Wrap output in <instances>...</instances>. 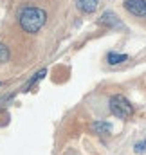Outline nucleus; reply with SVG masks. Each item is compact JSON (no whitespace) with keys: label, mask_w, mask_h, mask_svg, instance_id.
Instances as JSON below:
<instances>
[{"label":"nucleus","mask_w":146,"mask_h":155,"mask_svg":"<svg viewBox=\"0 0 146 155\" xmlns=\"http://www.w3.org/2000/svg\"><path fill=\"white\" fill-rule=\"evenodd\" d=\"M76 5L83 13H94L98 9V0H76Z\"/></svg>","instance_id":"nucleus-5"},{"label":"nucleus","mask_w":146,"mask_h":155,"mask_svg":"<svg viewBox=\"0 0 146 155\" xmlns=\"http://www.w3.org/2000/svg\"><path fill=\"white\" fill-rule=\"evenodd\" d=\"M107 60H108L110 65H117V63L126 61V60H128V56H126V54H117V52H108Z\"/></svg>","instance_id":"nucleus-7"},{"label":"nucleus","mask_w":146,"mask_h":155,"mask_svg":"<svg viewBox=\"0 0 146 155\" xmlns=\"http://www.w3.org/2000/svg\"><path fill=\"white\" fill-rule=\"evenodd\" d=\"M134 150H135L137 153H144V152H146V141H141V143H137Z\"/></svg>","instance_id":"nucleus-9"},{"label":"nucleus","mask_w":146,"mask_h":155,"mask_svg":"<svg viewBox=\"0 0 146 155\" xmlns=\"http://www.w3.org/2000/svg\"><path fill=\"white\" fill-rule=\"evenodd\" d=\"M110 112L114 114L115 117H121V119H126L134 114V108L130 105V101L124 97V96H112L110 97Z\"/></svg>","instance_id":"nucleus-2"},{"label":"nucleus","mask_w":146,"mask_h":155,"mask_svg":"<svg viewBox=\"0 0 146 155\" xmlns=\"http://www.w3.org/2000/svg\"><path fill=\"white\" fill-rule=\"evenodd\" d=\"M99 24H101V25H107V27H121V25H123L121 20L117 18V15L112 13V11H105V13L101 15Z\"/></svg>","instance_id":"nucleus-4"},{"label":"nucleus","mask_w":146,"mask_h":155,"mask_svg":"<svg viewBox=\"0 0 146 155\" xmlns=\"http://www.w3.org/2000/svg\"><path fill=\"white\" fill-rule=\"evenodd\" d=\"M124 9L130 11L134 16L146 18V0H124Z\"/></svg>","instance_id":"nucleus-3"},{"label":"nucleus","mask_w":146,"mask_h":155,"mask_svg":"<svg viewBox=\"0 0 146 155\" xmlns=\"http://www.w3.org/2000/svg\"><path fill=\"white\" fill-rule=\"evenodd\" d=\"M92 130L96 134H99V135H108L110 132H112V124L110 123H105V121H96L92 124Z\"/></svg>","instance_id":"nucleus-6"},{"label":"nucleus","mask_w":146,"mask_h":155,"mask_svg":"<svg viewBox=\"0 0 146 155\" xmlns=\"http://www.w3.org/2000/svg\"><path fill=\"white\" fill-rule=\"evenodd\" d=\"M18 18H20V25H22L24 31L38 33L43 27L45 20H47V13L43 9H40V7H25V9L20 11Z\"/></svg>","instance_id":"nucleus-1"},{"label":"nucleus","mask_w":146,"mask_h":155,"mask_svg":"<svg viewBox=\"0 0 146 155\" xmlns=\"http://www.w3.org/2000/svg\"><path fill=\"white\" fill-rule=\"evenodd\" d=\"M0 85H2V83H0Z\"/></svg>","instance_id":"nucleus-10"},{"label":"nucleus","mask_w":146,"mask_h":155,"mask_svg":"<svg viewBox=\"0 0 146 155\" xmlns=\"http://www.w3.org/2000/svg\"><path fill=\"white\" fill-rule=\"evenodd\" d=\"M7 58H9V51L5 45L0 43V61H7Z\"/></svg>","instance_id":"nucleus-8"}]
</instances>
